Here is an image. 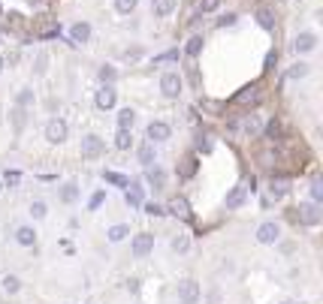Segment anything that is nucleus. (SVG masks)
<instances>
[{
  "mask_svg": "<svg viewBox=\"0 0 323 304\" xmlns=\"http://www.w3.org/2000/svg\"><path fill=\"white\" fill-rule=\"evenodd\" d=\"M236 24V15H224L221 21H218V27H233Z\"/></svg>",
  "mask_w": 323,
  "mask_h": 304,
  "instance_id": "obj_42",
  "label": "nucleus"
},
{
  "mask_svg": "<svg viewBox=\"0 0 323 304\" xmlns=\"http://www.w3.org/2000/svg\"><path fill=\"white\" fill-rule=\"evenodd\" d=\"M182 75L178 72H163V79H160V91H163V97H169V100H175L178 94H182Z\"/></svg>",
  "mask_w": 323,
  "mask_h": 304,
  "instance_id": "obj_2",
  "label": "nucleus"
},
{
  "mask_svg": "<svg viewBox=\"0 0 323 304\" xmlns=\"http://www.w3.org/2000/svg\"><path fill=\"white\" fill-rule=\"evenodd\" d=\"M12 121H15V130L24 127V108H15V111H12Z\"/></svg>",
  "mask_w": 323,
  "mask_h": 304,
  "instance_id": "obj_39",
  "label": "nucleus"
},
{
  "mask_svg": "<svg viewBox=\"0 0 323 304\" xmlns=\"http://www.w3.org/2000/svg\"><path fill=\"white\" fill-rule=\"evenodd\" d=\"M257 100H260V85L254 82V85L242 88V91L233 97V105H248V102H257Z\"/></svg>",
  "mask_w": 323,
  "mask_h": 304,
  "instance_id": "obj_8",
  "label": "nucleus"
},
{
  "mask_svg": "<svg viewBox=\"0 0 323 304\" xmlns=\"http://www.w3.org/2000/svg\"><path fill=\"white\" fill-rule=\"evenodd\" d=\"M169 211H172L175 217H182V220H191V208H188L185 199H172V202H169Z\"/></svg>",
  "mask_w": 323,
  "mask_h": 304,
  "instance_id": "obj_21",
  "label": "nucleus"
},
{
  "mask_svg": "<svg viewBox=\"0 0 323 304\" xmlns=\"http://www.w3.org/2000/svg\"><path fill=\"white\" fill-rule=\"evenodd\" d=\"M139 163L145 166V169L154 166V142H148V145H142V148H139Z\"/></svg>",
  "mask_w": 323,
  "mask_h": 304,
  "instance_id": "obj_20",
  "label": "nucleus"
},
{
  "mask_svg": "<svg viewBox=\"0 0 323 304\" xmlns=\"http://www.w3.org/2000/svg\"><path fill=\"white\" fill-rule=\"evenodd\" d=\"M311 199H314V202H320V199H323V181H320V178H314V181H311Z\"/></svg>",
  "mask_w": 323,
  "mask_h": 304,
  "instance_id": "obj_35",
  "label": "nucleus"
},
{
  "mask_svg": "<svg viewBox=\"0 0 323 304\" xmlns=\"http://www.w3.org/2000/svg\"><path fill=\"white\" fill-rule=\"evenodd\" d=\"M66 121H61V118H52L49 124H46V139L52 142V145H61L64 139H66Z\"/></svg>",
  "mask_w": 323,
  "mask_h": 304,
  "instance_id": "obj_4",
  "label": "nucleus"
},
{
  "mask_svg": "<svg viewBox=\"0 0 323 304\" xmlns=\"http://www.w3.org/2000/svg\"><path fill=\"white\" fill-rule=\"evenodd\" d=\"M3 289H6L9 295H15V292L21 289V280H18L15 274H6V277H3Z\"/></svg>",
  "mask_w": 323,
  "mask_h": 304,
  "instance_id": "obj_28",
  "label": "nucleus"
},
{
  "mask_svg": "<svg viewBox=\"0 0 323 304\" xmlns=\"http://www.w3.org/2000/svg\"><path fill=\"white\" fill-rule=\"evenodd\" d=\"M188 247H191L188 235H175V238H172V250H175V253H188Z\"/></svg>",
  "mask_w": 323,
  "mask_h": 304,
  "instance_id": "obj_29",
  "label": "nucleus"
},
{
  "mask_svg": "<svg viewBox=\"0 0 323 304\" xmlns=\"http://www.w3.org/2000/svg\"><path fill=\"white\" fill-rule=\"evenodd\" d=\"M194 169H196V166H194V160H185V169H182V175H194Z\"/></svg>",
  "mask_w": 323,
  "mask_h": 304,
  "instance_id": "obj_44",
  "label": "nucleus"
},
{
  "mask_svg": "<svg viewBox=\"0 0 323 304\" xmlns=\"http://www.w3.org/2000/svg\"><path fill=\"white\" fill-rule=\"evenodd\" d=\"M145 181H148L154 190H163V184H166V175H163V169H157V166L151 169V166H148V172H145Z\"/></svg>",
  "mask_w": 323,
  "mask_h": 304,
  "instance_id": "obj_15",
  "label": "nucleus"
},
{
  "mask_svg": "<svg viewBox=\"0 0 323 304\" xmlns=\"http://www.w3.org/2000/svg\"><path fill=\"white\" fill-rule=\"evenodd\" d=\"M172 9H175V0H154V15L163 18V15H169Z\"/></svg>",
  "mask_w": 323,
  "mask_h": 304,
  "instance_id": "obj_24",
  "label": "nucleus"
},
{
  "mask_svg": "<svg viewBox=\"0 0 323 304\" xmlns=\"http://www.w3.org/2000/svg\"><path fill=\"white\" fill-rule=\"evenodd\" d=\"M281 304H293V301H281Z\"/></svg>",
  "mask_w": 323,
  "mask_h": 304,
  "instance_id": "obj_46",
  "label": "nucleus"
},
{
  "mask_svg": "<svg viewBox=\"0 0 323 304\" xmlns=\"http://www.w3.org/2000/svg\"><path fill=\"white\" fill-rule=\"evenodd\" d=\"M308 69H311L308 63H296L290 72H287V79H302V75H308Z\"/></svg>",
  "mask_w": 323,
  "mask_h": 304,
  "instance_id": "obj_34",
  "label": "nucleus"
},
{
  "mask_svg": "<svg viewBox=\"0 0 323 304\" xmlns=\"http://www.w3.org/2000/svg\"><path fill=\"white\" fill-rule=\"evenodd\" d=\"M15 102H18V108H27V105H30V102H33V91H21V94H18V100H15Z\"/></svg>",
  "mask_w": 323,
  "mask_h": 304,
  "instance_id": "obj_37",
  "label": "nucleus"
},
{
  "mask_svg": "<svg viewBox=\"0 0 323 304\" xmlns=\"http://www.w3.org/2000/svg\"><path fill=\"white\" fill-rule=\"evenodd\" d=\"M0 69H3V60H0Z\"/></svg>",
  "mask_w": 323,
  "mask_h": 304,
  "instance_id": "obj_47",
  "label": "nucleus"
},
{
  "mask_svg": "<svg viewBox=\"0 0 323 304\" xmlns=\"http://www.w3.org/2000/svg\"><path fill=\"white\" fill-rule=\"evenodd\" d=\"M199 51H202V36H191L188 46H185V54H188V57H196Z\"/></svg>",
  "mask_w": 323,
  "mask_h": 304,
  "instance_id": "obj_23",
  "label": "nucleus"
},
{
  "mask_svg": "<svg viewBox=\"0 0 323 304\" xmlns=\"http://www.w3.org/2000/svg\"><path fill=\"white\" fill-rule=\"evenodd\" d=\"M293 49H296L299 54H305V51H314V49H317V36H314L311 30L299 33V36H296V43H293Z\"/></svg>",
  "mask_w": 323,
  "mask_h": 304,
  "instance_id": "obj_10",
  "label": "nucleus"
},
{
  "mask_svg": "<svg viewBox=\"0 0 323 304\" xmlns=\"http://www.w3.org/2000/svg\"><path fill=\"white\" fill-rule=\"evenodd\" d=\"M76 199H79V187H76V184H66V187L61 190V202L69 205V202H76Z\"/></svg>",
  "mask_w": 323,
  "mask_h": 304,
  "instance_id": "obj_25",
  "label": "nucleus"
},
{
  "mask_svg": "<svg viewBox=\"0 0 323 304\" xmlns=\"http://www.w3.org/2000/svg\"><path fill=\"white\" fill-rule=\"evenodd\" d=\"M15 241L21 247H33V244H37V232H33L30 226H18V229H15Z\"/></svg>",
  "mask_w": 323,
  "mask_h": 304,
  "instance_id": "obj_14",
  "label": "nucleus"
},
{
  "mask_svg": "<svg viewBox=\"0 0 323 304\" xmlns=\"http://www.w3.org/2000/svg\"><path fill=\"white\" fill-rule=\"evenodd\" d=\"M130 190H127V193H124V199H127V205H133V208H139L142 205V190L136 187V184H127Z\"/></svg>",
  "mask_w": 323,
  "mask_h": 304,
  "instance_id": "obj_22",
  "label": "nucleus"
},
{
  "mask_svg": "<svg viewBox=\"0 0 323 304\" xmlns=\"http://www.w3.org/2000/svg\"><path fill=\"white\" fill-rule=\"evenodd\" d=\"M103 151H106V142H103L100 136H85V139H82V157H85V160L100 157Z\"/></svg>",
  "mask_w": 323,
  "mask_h": 304,
  "instance_id": "obj_3",
  "label": "nucleus"
},
{
  "mask_svg": "<svg viewBox=\"0 0 323 304\" xmlns=\"http://www.w3.org/2000/svg\"><path fill=\"white\" fill-rule=\"evenodd\" d=\"M43 69H46V54L37 57V72H43Z\"/></svg>",
  "mask_w": 323,
  "mask_h": 304,
  "instance_id": "obj_45",
  "label": "nucleus"
},
{
  "mask_svg": "<svg viewBox=\"0 0 323 304\" xmlns=\"http://www.w3.org/2000/svg\"><path fill=\"white\" fill-rule=\"evenodd\" d=\"M136 124V111L133 108H121L118 111V130H133Z\"/></svg>",
  "mask_w": 323,
  "mask_h": 304,
  "instance_id": "obj_17",
  "label": "nucleus"
},
{
  "mask_svg": "<svg viewBox=\"0 0 323 304\" xmlns=\"http://www.w3.org/2000/svg\"><path fill=\"white\" fill-rule=\"evenodd\" d=\"M245 193H248V187H245V184L233 187V193L227 196V208H230V211H233V208H239V205L245 202Z\"/></svg>",
  "mask_w": 323,
  "mask_h": 304,
  "instance_id": "obj_16",
  "label": "nucleus"
},
{
  "mask_svg": "<svg viewBox=\"0 0 323 304\" xmlns=\"http://www.w3.org/2000/svg\"><path fill=\"white\" fill-rule=\"evenodd\" d=\"M133 145V136H130V130H118V136H115V148L118 151H127Z\"/></svg>",
  "mask_w": 323,
  "mask_h": 304,
  "instance_id": "obj_26",
  "label": "nucleus"
},
{
  "mask_svg": "<svg viewBox=\"0 0 323 304\" xmlns=\"http://www.w3.org/2000/svg\"><path fill=\"white\" fill-rule=\"evenodd\" d=\"M30 214L37 217V220H43L49 211H46V202H30Z\"/></svg>",
  "mask_w": 323,
  "mask_h": 304,
  "instance_id": "obj_36",
  "label": "nucleus"
},
{
  "mask_svg": "<svg viewBox=\"0 0 323 304\" xmlns=\"http://www.w3.org/2000/svg\"><path fill=\"white\" fill-rule=\"evenodd\" d=\"M145 214H151V217H160V214H163V208H160V205H154V202H148V205H145Z\"/></svg>",
  "mask_w": 323,
  "mask_h": 304,
  "instance_id": "obj_41",
  "label": "nucleus"
},
{
  "mask_svg": "<svg viewBox=\"0 0 323 304\" xmlns=\"http://www.w3.org/2000/svg\"><path fill=\"white\" fill-rule=\"evenodd\" d=\"M145 133H148L151 142H166V139H169V124H163V121H151Z\"/></svg>",
  "mask_w": 323,
  "mask_h": 304,
  "instance_id": "obj_12",
  "label": "nucleus"
},
{
  "mask_svg": "<svg viewBox=\"0 0 323 304\" xmlns=\"http://www.w3.org/2000/svg\"><path fill=\"white\" fill-rule=\"evenodd\" d=\"M136 3H139V0H115V9H118L121 15H127V12L136 9Z\"/></svg>",
  "mask_w": 323,
  "mask_h": 304,
  "instance_id": "obj_31",
  "label": "nucleus"
},
{
  "mask_svg": "<svg viewBox=\"0 0 323 304\" xmlns=\"http://www.w3.org/2000/svg\"><path fill=\"white\" fill-rule=\"evenodd\" d=\"M69 40H73L76 46H79V43H88V40H91V24H88V21H76L73 27H69Z\"/></svg>",
  "mask_w": 323,
  "mask_h": 304,
  "instance_id": "obj_11",
  "label": "nucleus"
},
{
  "mask_svg": "<svg viewBox=\"0 0 323 304\" xmlns=\"http://www.w3.org/2000/svg\"><path fill=\"white\" fill-rule=\"evenodd\" d=\"M278 235H281L278 223H263L260 229H257V241H260V244H275V241H278Z\"/></svg>",
  "mask_w": 323,
  "mask_h": 304,
  "instance_id": "obj_9",
  "label": "nucleus"
},
{
  "mask_svg": "<svg viewBox=\"0 0 323 304\" xmlns=\"http://www.w3.org/2000/svg\"><path fill=\"white\" fill-rule=\"evenodd\" d=\"M221 6V0H199V12H214Z\"/></svg>",
  "mask_w": 323,
  "mask_h": 304,
  "instance_id": "obj_38",
  "label": "nucleus"
},
{
  "mask_svg": "<svg viewBox=\"0 0 323 304\" xmlns=\"http://www.w3.org/2000/svg\"><path fill=\"white\" fill-rule=\"evenodd\" d=\"M296 211H299V223H302V226H317L320 217H323L320 208H317V202H305V205H299Z\"/></svg>",
  "mask_w": 323,
  "mask_h": 304,
  "instance_id": "obj_5",
  "label": "nucleus"
},
{
  "mask_svg": "<svg viewBox=\"0 0 323 304\" xmlns=\"http://www.w3.org/2000/svg\"><path fill=\"white\" fill-rule=\"evenodd\" d=\"M127 235H130V229H127V226H112V229H109V241H112V244L124 241Z\"/></svg>",
  "mask_w": 323,
  "mask_h": 304,
  "instance_id": "obj_27",
  "label": "nucleus"
},
{
  "mask_svg": "<svg viewBox=\"0 0 323 304\" xmlns=\"http://www.w3.org/2000/svg\"><path fill=\"white\" fill-rule=\"evenodd\" d=\"M266 136H269L272 142H278V139H281V124H278L275 118H272V121L266 124Z\"/></svg>",
  "mask_w": 323,
  "mask_h": 304,
  "instance_id": "obj_32",
  "label": "nucleus"
},
{
  "mask_svg": "<svg viewBox=\"0 0 323 304\" xmlns=\"http://www.w3.org/2000/svg\"><path fill=\"white\" fill-rule=\"evenodd\" d=\"M115 79H118V69H115V66H103V69H100V82H109V85H112Z\"/></svg>",
  "mask_w": 323,
  "mask_h": 304,
  "instance_id": "obj_33",
  "label": "nucleus"
},
{
  "mask_svg": "<svg viewBox=\"0 0 323 304\" xmlns=\"http://www.w3.org/2000/svg\"><path fill=\"white\" fill-rule=\"evenodd\" d=\"M275 63H278V51H269V54H266V69H272Z\"/></svg>",
  "mask_w": 323,
  "mask_h": 304,
  "instance_id": "obj_43",
  "label": "nucleus"
},
{
  "mask_svg": "<svg viewBox=\"0 0 323 304\" xmlns=\"http://www.w3.org/2000/svg\"><path fill=\"white\" fill-rule=\"evenodd\" d=\"M257 21H260L263 30H275V12H272V9L260 6V9H257Z\"/></svg>",
  "mask_w": 323,
  "mask_h": 304,
  "instance_id": "obj_18",
  "label": "nucleus"
},
{
  "mask_svg": "<svg viewBox=\"0 0 323 304\" xmlns=\"http://www.w3.org/2000/svg\"><path fill=\"white\" fill-rule=\"evenodd\" d=\"M97 105H100V108H112V105H115V91H112V85H103V88L97 91Z\"/></svg>",
  "mask_w": 323,
  "mask_h": 304,
  "instance_id": "obj_13",
  "label": "nucleus"
},
{
  "mask_svg": "<svg viewBox=\"0 0 323 304\" xmlns=\"http://www.w3.org/2000/svg\"><path fill=\"white\" fill-rule=\"evenodd\" d=\"M103 178L109 181V184H115V187H127V184H130V181H127L124 175H118V172H103Z\"/></svg>",
  "mask_w": 323,
  "mask_h": 304,
  "instance_id": "obj_30",
  "label": "nucleus"
},
{
  "mask_svg": "<svg viewBox=\"0 0 323 304\" xmlns=\"http://www.w3.org/2000/svg\"><path fill=\"white\" fill-rule=\"evenodd\" d=\"M196 298H199L196 280H182V283H178V301H182V304H194Z\"/></svg>",
  "mask_w": 323,
  "mask_h": 304,
  "instance_id": "obj_6",
  "label": "nucleus"
},
{
  "mask_svg": "<svg viewBox=\"0 0 323 304\" xmlns=\"http://www.w3.org/2000/svg\"><path fill=\"white\" fill-rule=\"evenodd\" d=\"M269 190H272L275 199H281V196H287V190H290V181H287V178H272Z\"/></svg>",
  "mask_w": 323,
  "mask_h": 304,
  "instance_id": "obj_19",
  "label": "nucleus"
},
{
  "mask_svg": "<svg viewBox=\"0 0 323 304\" xmlns=\"http://www.w3.org/2000/svg\"><path fill=\"white\" fill-rule=\"evenodd\" d=\"M151 247H154V235L151 232H139L133 238V256H148Z\"/></svg>",
  "mask_w": 323,
  "mask_h": 304,
  "instance_id": "obj_7",
  "label": "nucleus"
},
{
  "mask_svg": "<svg viewBox=\"0 0 323 304\" xmlns=\"http://www.w3.org/2000/svg\"><path fill=\"white\" fill-rule=\"evenodd\" d=\"M227 127H230V133H233L236 139H251V136H257V133L263 130V121H260V115H254V111H251V115L233 118Z\"/></svg>",
  "mask_w": 323,
  "mask_h": 304,
  "instance_id": "obj_1",
  "label": "nucleus"
},
{
  "mask_svg": "<svg viewBox=\"0 0 323 304\" xmlns=\"http://www.w3.org/2000/svg\"><path fill=\"white\" fill-rule=\"evenodd\" d=\"M103 199H106V193H94V196H91V205H88V208H91V211H97V208L103 205Z\"/></svg>",
  "mask_w": 323,
  "mask_h": 304,
  "instance_id": "obj_40",
  "label": "nucleus"
}]
</instances>
